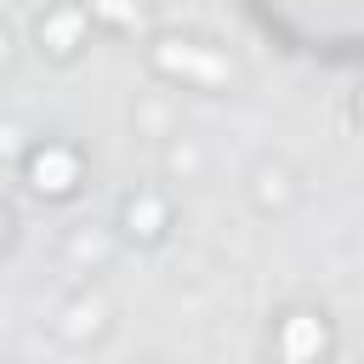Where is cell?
<instances>
[{
    "instance_id": "1",
    "label": "cell",
    "mask_w": 364,
    "mask_h": 364,
    "mask_svg": "<svg viewBox=\"0 0 364 364\" xmlns=\"http://www.w3.org/2000/svg\"><path fill=\"white\" fill-rule=\"evenodd\" d=\"M239 17L284 57L313 68H353L364 46V0H233Z\"/></svg>"
}]
</instances>
